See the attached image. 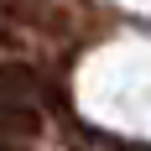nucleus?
Here are the masks:
<instances>
[{"instance_id":"2","label":"nucleus","mask_w":151,"mask_h":151,"mask_svg":"<svg viewBox=\"0 0 151 151\" xmlns=\"http://www.w3.org/2000/svg\"><path fill=\"white\" fill-rule=\"evenodd\" d=\"M37 136H42V109L37 104H5V99H0V141L31 146Z\"/></svg>"},{"instance_id":"3","label":"nucleus","mask_w":151,"mask_h":151,"mask_svg":"<svg viewBox=\"0 0 151 151\" xmlns=\"http://www.w3.org/2000/svg\"><path fill=\"white\" fill-rule=\"evenodd\" d=\"M0 151H31V146H21V141H0Z\"/></svg>"},{"instance_id":"1","label":"nucleus","mask_w":151,"mask_h":151,"mask_svg":"<svg viewBox=\"0 0 151 151\" xmlns=\"http://www.w3.org/2000/svg\"><path fill=\"white\" fill-rule=\"evenodd\" d=\"M0 99L5 104H42V73L26 63H0Z\"/></svg>"}]
</instances>
